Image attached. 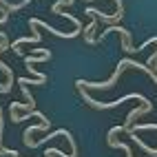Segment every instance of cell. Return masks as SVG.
<instances>
[{
    "label": "cell",
    "mask_w": 157,
    "mask_h": 157,
    "mask_svg": "<svg viewBox=\"0 0 157 157\" xmlns=\"http://www.w3.org/2000/svg\"><path fill=\"white\" fill-rule=\"evenodd\" d=\"M84 13L91 18V20H102V22H109V25H115V22H120V20L124 18V9H117L115 13H102L100 9H95V7H86L84 9Z\"/></svg>",
    "instance_id": "1"
},
{
    "label": "cell",
    "mask_w": 157,
    "mask_h": 157,
    "mask_svg": "<svg viewBox=\"0 0 157 157\" xmlns=\"http://www.w3.org/2000/svg\"><path fill=\"white\" fill-rule=\"evenodd\" d=\"M7 49H11V44H9V38H7L5 31H0V53H2V51H7ZM0 71H5V75H7V82H5V84L11 86V82H13V71H11V67H7L5 62L0 60Z\"/></svg>",
    "instance_id": "2"
},
{
    "label": "cell",
    "mask_w": 157,
    "mask_h": 157,
    "mask_svg": "<svg viewBox=\"0 0 157 157\" xmlns=\"http://www.w3.org/2000/svg\"><path fill=\"white\" fill-rule=\"evenodd\" d=\"M117 133H124V126H113V128L109 131V146H111V148H120V151H124V153H126V157H133V151H131L128 144L115 140V135H117Z\"/></svg>",
    "instance_id": "3"
},
{
    "label": "cell",
    "mask_w": 157,
    "mask_h": 157,
    "mask_svg": "<svg viewBox=\"0 0 157 157\" xmlns=\"http://www.w3.org/2000/svg\"><path fill=\"white\" fill-rule=\"evenodd\" d=\"M95 27H98V20H91V22L84 27V31H82V33H84V40H86V44H95L98 40L93 38V31H95Z\"/></svg>",
    "instance_id": "4"
},
{
    "label": "cell",
    "mask_w": 157,
    "mask_h": 157,
    "mask_svg": "<svg viewBox=\"0 0 157 157\" xmlns=\"http://www.w3.org/2000/svg\"><path fill=\"white\" fill-rule=\"evenodd\" d=\"M18 84H20V89H22V95H25V100H27L29 104H36V102H33V95L29 93V84H22V82H18Z\"/></svg>",
    "instance_id": "5"
},
{
    "label": "cell",
    "mask_w": 157,
    "mask_h": 157,
    "mask_svg": "<svg viewBox=\"0 0 157 157\" xmlns=\"http://www.w3.org/2000/svg\"><path fill=\"white\" fill-rule=\"evenodd\" d=\"M86 2H91V0H86Z\"/></svg>",
    "instance_id": "6"
}]
</instances>
